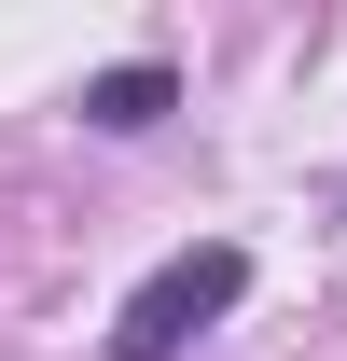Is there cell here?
Wrapping results in <instances>:
<instances>
[{
	"label": "cell",
	"mask_w": 347,
	"mask_h": 361,
	"mask_svg": "<svg viewBox=\"0 0 347 361\" xmlns=\"http://www.w3.org/2000/svg\"><path fill=\"white\" fill-rule=\"evenodd\" d=\"M167 56H126V70H97L84 84V126H111V139H139V126H167Z\"/></svg>",
	"instance_id": "7a4b0ae2"
},
{
	"label": "cell",
	"mask_w": 347,
	"mask_h": 361,
	"mask_svg": "<svg viewBox=\"0 0 347 361\" xmlns=\"http://www.w3.org/2000/svg\"><path fill=\"white\" fill-rule=\"evenodd\" d=\"M236 292H250V250H236V236L167 250V264H153L126 306H111V361H181L209 319H236Z\"/></svg>",
	"instance_id": "6da1fadb"
}]
</instances>
